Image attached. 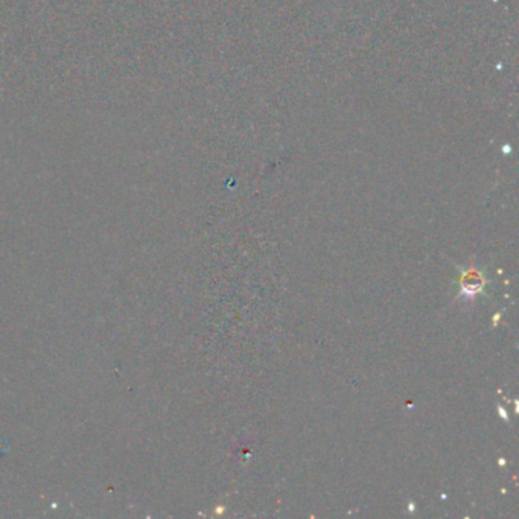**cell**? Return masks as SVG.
I'll return each instance as SVG.
<instances>
[{
    "instance_id": "6da1fadb",
    "label": "cell",
    "mask_w": 519,
    "mask_h": 519,
    "mask_svg": "<svg viewBox=\"0 0 519 519\" xmlns=\"http://www.w3.org/2000/svg\"><path fill=\"white\" fill-rule=\"evenodd\" d=\"M486 280L481 273L475 272V269H468V272L463 273L460 279L462 285V296L466 298H474L476 294L483 291Z\"/></svg>"
},
{
    "instance_id": "7a4b0ae2",
    "label": "cell",
    "mask_w": 519,
    "mask_h": 519,
    "mask_svg": "<svg viewBox=\"0 0 519 519\" xmlns=\"http://www.w3.org/2000/svg\"><path fill=\"white\" fill-rule=\"evenodd\" d=\"M498 413H500V416H501L504 420H507V422H508V414L506 413V410H504L503 407H498Z\"/></svg>"
}]
</instances>
